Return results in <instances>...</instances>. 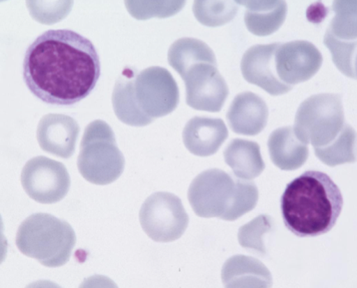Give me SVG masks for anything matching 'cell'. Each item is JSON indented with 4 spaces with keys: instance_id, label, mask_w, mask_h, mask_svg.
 I'll return each mask as SVG.
<instances>
[{
    "instance_id": "cell-4",
    "label": "cell",
    "mask_w": 357,
    "mask_h": 288,
    "mask_svg": "<svg viewBox=\"0 0 357 288\" xmlns=\"http://www.w3.org/2000/svg\"><path fill=\"white\" fill-rule=\"evenodd\" d=\"M75 243V233L70 225L47 214L27 217L18 228L16 237L19 251L50 268L68 263Z\"/></svg>"
},
{
    "instance_id": "cell-8",
    "label": "cell",
    "mask_w": 357,
    "mask_h": 288,
    "mask_svg": "<svg viewBox=\"0 0 357 288\" xmlns=\"http://www.w3.org/2000/svg\"><path fill=\"white\" fill-rule=\"evenodd\" d=\"M333 18L324 38L333 61L342 74L356 79V1H335Z\"/></svg>"
},
{
    "instance_id": "cell-10",
    "label": "cell",
    "mask_w": 357,
    "mask_h": 288,
    "mask_svg": "<svg viewBox=\"0 0 357 288\" xmlns=\"http://www.w3.org/2000/svg\"><path fill=\"white\" fill-rule=\"evenodd\" d=\"M135 88L142 111L151 119L169 115L178 105V84L169 70L160 66L137 74Z\"/></svg>"
},
{
    "instance_id": "cell-1",
    "label": "cell",
    "mask_w": 357,
    "mask_h": 288,
    "mask_svg": "<svg viewBox=\"0 0 357 288\" xmlns=\"http://www.w3.org/2000/svg\"><path fill=\"white\" fill-rule=\"evenodd\" d=\"M101 65L93 42L70 30H50L27 49L23 78L29 90L51 105L71 106L96 87Z\"/></svg>"
},
{
    "instance_id": "cell-6",
    "label": "cell",
    "mask_w": 357,
    "mask_h": 288,
    "mask_svg": "<svg viewBox=\"0 0 357 288\" xmlns=\"http://www.w3.org/2000/svg\"><path fill=\"white\" fill-rule=\"evenodd\" d=\"M345 125L344 106L339 94L321 93L304 101L295 116L294 130L314 149L331 144Z\"/></svg>"
},
{
    "instance_id": "cell-22",
    "label": "cell",
    "mask_w": 357,
    "mask_h": 288,
    "mask_svg": "<svg viewBox=\"0 0 357 288\" xmlns=\"http://www.w3.org/2000/svg\"><path fill=\"white\" fill-rule=\"evenodd\" d=\"M168 61L181 77L194 65L201 63L217 64L213 50L206 42L194 38H182L175 41L169 48Z\"/></svg>"
},
{
    "instance_id": "cell-26",
    "label": "cell",
    "mask_w": 357,
    "mask_h": 288,
    "mask_svg": "<svg viewBox=\"0 0 357 288\" xmlns=\"http://www.w3.org/2000/svg\"><path fill=\"white\" fill-rule=\"evenodd\" d=\"M185 2H126L128 11L137 20L152 17H169L183 8Z\"/></svg>"
},
{
    "instance_id": "cell-7",
    "label": "cell",
    "mask_w": 357,
    "mask_h": 288,
    "mask_svg": "<svg viewBox=\"0 0 357 288\" xmlns=\"http://www.w3.org/2000/svg\"><path fill=\"white\" fill-rule=\"evenodd\" d=\"M139 219L144 232L158 243L180 239L189 224L182 200L168 192H157L147 198L141 207Z\"/></svg>"
},
{
    "instance_id": "cell-5",
    "label": "cell",
    "mask_w": 357,
    "mask_h": 288,
    "mask_svg": "<svg viewBox=\"0 0 357 288\" xmlns=\"http://www.w3.org/2000/svg\"><path fill=\"white\" fill-rule=\"evenodd\" d=\"M77 166L85 180L94 185H109L121 176L126 159L106 122L95 120L85 129Z\"/></svg>"
},
{
    "instance_id": "cell-20",
    "label": "cell",
    "mask_w": 357,
    "mask_h": 288,
    "mask_svg": "<svg viewBox=\"0 0 357 288\" xmlns=\"http://www.w3.org/2000/svg\"><path fill=\"white\" fill-rule=\"evenodd\" d=\"M246 7L245 23L252 34L268 36L278 31L287 16L284 1H239Z\"/></svg>"
},
{
    "instance_id": "cell-24",
    "label": "cell",
    "mask_w": 357,
    "mask_h": 288,
    "mask_svg": "<svg viewBox=\"0 0 357 288\" xmlns=\"http://www.w3.org/2000/svg\"><path fill=\"white\" fill-rule=\"evenodd\" d=\"M274 227L273 219L268 215L261 214L253 221L241 226L238 232V240L242 248L248 251L264 257L266 250L264 244V236L271 232Z\"/></svg>"
},
{
    "instance_id": "cell-18",
    "label": "cell",
    "mask_w": 357,
    "mask_h": 288,
    "mask_svg": "<svg viewBox=\"0 0 357 288\" xmlns=\"http://www.w3.org/2000/svg\"><path fill=\"white\" fill-rule=\"evenodd\" d=\"M268 146L271 161L284 171L301 168L308 158V146L295 134L293 127L275 129L269 136Z\"/></svg>"
},
{
    "instance_id": "cell-13",
    "label": "cell",
    "mask_w": 357,
    "mask_h": 288,
    "mask_svg": "<svg viewBox=\"0 0 357 288\" xmlns=\"http://www.w3.org/2000/svg\"><path fill=\"white\" fill-rule=\"evenodd\" d=\"M279 45V42H275L251 47L243 55L241 63L243 77L246 81L273 96L283 95L294 87L280 81L275 72V54Z\"/></svg>"
},
{
    "instance_id": "cell-2",
    "label": "cell",
    "mask_w": 357,
    "mask_h": 288,
    "mask_svg": "<svg viewBox=\"0 0 357 288\" xmlns=\"http://www.w3.org/2000/svg\"><path fill=\"white\" fill-rule=\"evenodd\" d=\"M344 207L339 186L327 174L307 171L289 182L280 198L284 225L298 237H317L335 227Z\"/></svg>"
},
{
    "instance_id": "cell-9",
    "label": "cell",
    "mask_w": 357,
    "mask_h": 288,
    "mask_svg": "<svg viewBox=\"0 0 357 288\" xmlns=\"http://www.w3.org/2000/svg\"><path fill=\"white\" fill-rule=\"evenodd\" d=\"M21 182L28 196L43 205L63 200L70 186V175L64 164L45 157L33 158L26 163Z\"/></svg>"
},
{
    "instance_id": "cell-12",
    "label": "cell",
    "mask_w": 357,
    "mask_h": 288,
    "mask_svg": "<svg viewBox=\"0 0 357 288\" xmlns=\"http://www.w3.org/2000/svg\"><path fill=\"white\" fill-rule=\"evenodd\" d=\"M322 63L321 51L308 41L280 44L275 51V72L280 81L290 86L312 79L321 69Z\"/></svg>"
},
{
    "instance_id": "cell-14",
    "label": "cell",
    "mask_w": 357,
    "mask_h": 288,
    "mask_svg": "<svg viewBox=\"0 0 357 288\" xmlns=\"http://www.w3.org/2000/svg\"><path fill=\"white\" fill-rule=\"evenodd\" d=\"M79 134L78 122L73 117L65 115H46L40 120L37 129L40 148L65 159L74 154Z\"/></svg>"
},
{
    "instance_id": "cell-11",
    "label": "cell",
    "mask_w": 357,
    "mask_h": 288,
    "mask_svg": "<svg viewBox=\"0 0 357 288\" xmlns=\"http://www.w3.org/2000/svg\"><path fill=\"white\" fill-rule=\"evenodd\" d=\"M217 66V64L198 63L183 75L190 107L214 113L222 110L229 95V89Z\"/></svg>"
},
{
    "instance_id": "cell-3",
    "label": "cell",
    "mask_w": 357,
    "mask_h": 288,
    "mask_svg": "<svg viewBox=\"0 0 357 288\" xmlns=\"http://www.w3.org/2000/svg\"><path fill=\"white\" fill-rule=\"evenodd\" d=\"M188 200L198 216L234 221L255 209L259 190L253 182L232 177L222 170H207L194 179Z\"/></svg>"
},
{
    "instance_id": "cell-23",
    "label": "cell",
    "mask_w": 357,
    "mask_h": 288,
    "mask_svg": "<svg viewBox=\"0 0 357 288\" xmlns=\"http://www.w3.org/2000/svg\"><path fill=\"white\" fill-rule=\"evenodd\" d=\"M321 162L330 167L346 163H354L356 160V132L352 127L346 125L340 134L326 147L314 149Z\"/></svg>"
},
{
    "instance_id": "cell-17",
    "label": "cell",
    "mask_w": 357,
    "mask_h": 288,
    "mask_svg": "<svg viewBox=\"0 0 357 288\" xmlns=\"http://www.w3.org/2000/svg\"><path fill=\"white\" fill-rule=\"evenodd\" d=\"M222 280L226 287H270L273 277L263 263L251 257L236 255L223 264Z\"/></svg>"
},
{
    "instance_id": "cell-25",
    "label": "cell",
    "mask_w": 357,
    "mask_h": 288,
    "mask_svg": "<svg viewBox=\"0 0 357 288\" xmlns=\"http://www.w3.org/2000/svg\"><path fill=\"white\" fill-rule=\"evenodd\" d=\"M238 4L231 1H196L193 6L195 17L202 25L217 27L233 20Z\"/></svg>"
},
{
    "instance_id": "cell-15",
    "label": "cell",
    "mask_w": 357,
    "mask_h": 288,
    "mask_svg": "<svg viewBox=\"0 0 357 288\" xmlns=\"http://www.w3.org/2000/svg\"><path fill=\"white\" fill-rule=\"evenodd\" d=\"M228 138V130L221 119L208 117L192 118L185 125L183 143L190 153L199 157L216 154Z\"/></svg>"
},
{
    "instance_id": "cell-19",
    "label": "cell",
    "mask_w": 357,
    "mask_h": 288,
    "mask_svg": "<svg viewBox=\"0 0 357 288\" xmlns=\"http://www.w3.org/2000/svg\"><path fill=\"white\" fill-rule=\"evenodd\" d=\"M135 70L126 68L116 80L112 94L114 111L123 124L133 127H144L154 121L147 116L137 102L135 82Z\"/></svg>"
},
{
    "instance_id": "cell-16",
    "label": "cell",
    "mask_w": 357,
    "mask_h": 288,
    "mask_svg": "<svg viewBox=\"0 0 357 288\" xmlns=\"http://www.w3.org/2000/svg\"><path fill=\"white\" fill-rule=\"evenodd\" d=\"M268 107L264 99L250 92L240 93L233 100L227 119L236 134L256 136L265 129Z\"/></svg>"
},
{
    "instance_id": "cell-21",
    "label": "cell",
    "mask_w": 357,
    "mask_h": 288,
    "mask_svg": "<svg viewBox=\"0 0 357 288\" xmlns=\"http://www.w3.org/2000/svg\"><path fill=\"white\" fill-rule=\"evenodd\" d=\"M223 155L236 177L241 180H253L264 171L260 146L255 141L234 139L227 146Z\"/></svg>"
}]
</instances>
